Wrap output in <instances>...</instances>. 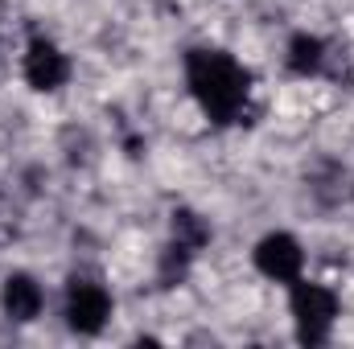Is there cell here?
Here are the masks:
<instances>
[{
  "instance_id": "obj_1",
  "label": "cell",
  "mask_w": 354,
  "mask_h": 349,
  "mask_svg": "<svg viewBox=\"0 0 354 349\" xmlns=\"http://www.w3.org/2000/svg\"><path fill=\"white\" fill-rule=\"evenodd\" d=\"M181 83L189 90L194 107L214 123V128H231L243 123L252 111V94L256 79L252 70L223 46H189L181 54Z\"/></svg>"
},
{
  "instance_id": "obj_2",
  "label": "cell",
  "mask_w": 354,
  "mask_h": 349,
  "mask_svg": "<svg viewBox=\"0 0 354 349\" xmlns=\"http://www.w3.org/2000/svg\"><path fill=\"white\" fill-rule=\"evenodd\" d=\"M338 317H342L338 288H330L322 279H309V275L288 283V321H292V337L301 346L309 349L326 346L338 329Z\"/></svg>"
},
{
  "instance_id": "obj_3",
  "label": "cell",
  "mask_w": 354,
  "mask_h": 349,
  "mask_svg": "<svg viewBox=\"0 0 354 349\" xmlns=\"http://www.w3.org/2000/svg\"><path fill=\"white\" fill-rule=\"evenodd\" d=\"M111 317H115V296L99 275H87V271L66 275V283H62V325L75 337H99L111 325Z\"/></svg>"
},
{
  "instance_id": "obj_4",
  "label": "cell",
  "mask_w": 354,
  "mask_h": 349,
  "mask_svg": "<svg viewBox=\"0 0 354 349\" xmlns=\"http://www.w3.org/2000/svg\"><path fill=\"white\" fill-rule=\"evenodd\" d=\"M75 79V62L50 33H29L21 50V83L33 94H62Z\"/></svg>"
},
{
  "instance_id": "obj_5",
  "label": "cell",
  "mask_w": 354,
  "mask_h": 349,
  "mask_svg": "<svg viewBox=\"0 0 354 349\" xmlns=\"http://www.w3.org/2000/svg\"><path fill=\"white\" fill-rule=\"evenodd\" d=\"M252 267H256L260 279L288 288L292 279L305 275L309 251H305V243H301L292 230H280V226H276V230H264V235L252 243Z\"/></svg>"
},
{
  "instance_id": "obj_6",
  "label": "cell",
  "mask_w": 354,
  "mask_h": 349,
  "mask_svg": "<svg viewBox=\"0 0 354 349\" xmlns=\"http://www.w3.org/2000/svg\"><path fill=\"white\" fill-rule=\"evenodd\" d=\"M50 308V292L46 283L29 271V267H12L0 279V317L8 325H37Z\"/></svg>"
},
{
  "instance_id": "obj_7",
  "label": "cell",
  "mask_w": 354,
  "mask_h": 349,
  "mask_svg": "<svg viewBox=\"0 0 354 349\" xmlns=\"http://www.w3.org/2000/svg\"><path fill=\"white\" fill-rule=\"evenodd\" d=\"M326 66H330V41L313 29H292L284 41V70L309 83V79H322Z\"/></svg>"
},
{
  "instance_id": "obj_8",
  "label": "cell",
  "mask_w": 354,
  "mask_h": 349,
  "mask_svg": "<svg viewBox=\"0 0 354 349\" xmlns=\"http://www.w3.org/2000/svg\"><path fill=\"white\" fill-rule=\"evenodd\" d=\"M169 239H174L177 247L202 255V251L214 243V226H210V218H206L202 210H194V206H177L174 214H169Z\"/></svg>"
},
{
  "instance_id": "obj_9",
  "label": "cell",
  "mask_w": 354,
  "mask_h": 349,
  "mask_svg": "<svg viewBox=\"0 0 354 349\" xmlns=\"http://www.w3.org/2000/svg\"><path fill=\"white\" fill-rule=\"evenodd\" d=\"M194 251H185V247H177L174 239L157 251V283L161 288H181L185 279H189V271H194Z\"/></svg>"
},
{
  "instance_id": "obj_10",
  "label": "cell",
  "mask_w": 354,
  "mask_h": 349,
  "mask_svg": "<svg viewBox=\"0 0 354 349\" xmlns=\"http://www.w3.org/2000/svg\"><path fill=\"white\" fill-rule=\"evenodd\" d=\"M351 201H354V177H351Z\"/></svg>"
},
{
  "instance_id": "obj_11",
  "label": "cell",
  "mask_w": 354,
  "mask_h": 349,
  "mask_svg": "<svg viewBox=\"0 0 354 349\" xmlns=\"http://www.w3.org/2000/svg\"><path fill=\"white\" fill-rule=\"evenodd\" d=\"M0 41H4V33H0Z\"/></svg>"
}]
</instances>
